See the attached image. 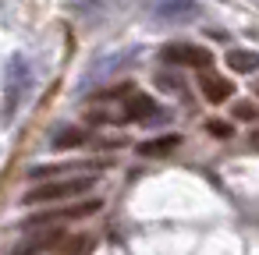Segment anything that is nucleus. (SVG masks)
Listing matches in <instances>:
<instances>
[{"instance_id": "nucleus-5", "label": "nucleus", "mask_w": 259, "mask_h": 255, "mask_svg": "<svg viewBox=\"0 0 259 255\" xmlns=\"http://www.w3.org/2000/svg\"><path fill=\"white\" fill-rule=\"evenodd\" d=\"M153 18L156 22H195L202 18V8L195 0H160L153 8Z\"/></svg>"}, {"instance_id": "nucleus-9", "label": "nucleus", "mask_w": 259, "mask_h": 255, "mask_svg": "<svg viewBox=\"0 0 259 255\" xmlns=\"http://www.w3.org/2000/svg\"><path fill=\"white\" fill-rule=\"evenodd\" d=\"M199 85H202V96H206L209 103H224V99L234 96V85H231L224 75H213V71H206Z\"/></svg>"}, {"instance_id": "nucleus-4", "label": "nucleus", "mask_w": 259, "mask_h": 255, "mask_svg": "<svg viewBox=\"0 0 259 255\" xmlns=\"http://www.w3.org/2000/svg\"><path fill=\"white\" fill-rule=\"evenodd\" d=\"M163 61L167 64H185V68H209L213 54L206 46H195V43H167L163 46Z\"/></svg>"}, {"instance_id": "nucleus-17", "label": "nucleus", "mask_w": 259, "mask_h": 255, "mask_svg": "<svg viewBox=\"0 0 259 255\" xmlns=\"http://www.w3.org/2000/svg\"><path fill=\"white\" fill-rule=\"evenodd\" d=\"M255 96H259V85H255Z\"/></svg>"}, {"instance_id": "nucleus-16", "label": "nucleus", "mask_w": 259, "mask_h": 255, "mask_svg": "<svg viewBox=\"0 0 259 255\" xmlns=\"http://www.w3.org/2000/svg\"><path fill=\"white\" fill-rule=\"evenodd\" d=\"M252 142H259V128H255V131H252Z\"/></svg>"}, {"instance_id": "nucleus-8", "label": "nucleus", "mask_w": 259, "mask_h": 255, "mask_svg": "<svg viewBox=\"0 0 259 255\" xmlns=\"http://www.w3.org/2000/svg\"><path fill=\"white\" fill-rule=\"evenodd\" d=\"M64 237H68L64 230H43V234H36V237H29V241L15 244V248H11V255H39V251H50V248H57Z\"/></svg>"}, {"instance_id": "nucleus-6", "label": "nucleus", "mask_w": 259, "mask_h": 255, "mask_svg": "<svg viewBox=\"0 0 259 255\" xmlns=\"http://www.w3.org/2000/svg\"><path fill=\"white\" fill-rule=\"evenodd\" d=\"M93 213H100V198H89V202H75V206H64V209L39 213V216H32L25 227H39V223H54V220H82V216H93Z\"/></svg>"}, {"instance_id": "nucleus-15", "label": "nucleus", "mask_w": 259, "mask_h": 255, "mask_svg": "<svg viewBox=\"0 0 259 255\" xmlns=\"http://www.w3.org/2000/svg\"><path fill=\"white\" fill-rule=\"evenodd\" d=\"M209 131H213L217 138H227V135H231V124H220V121H209Z\"/></svg>"}, {"instance_id": "nucleus-1", "label": "nucleus", "mask_w": 259, "mask_h": 255, "mask_svg": "<svg viewBox=\"0 0 259 255\" xmlns=\"http://www.w3.org/2000/svg\"><path fill=\"white\" fill-rule=\"evenodd\" d=\"M93 188V177H50L36 188H29L22 195L25 206H43V202H68V198H78Z\"/></svg>"}, {"instance_id": "nucleus-12", "label": "nucleus", "mask_w": 259, "mask_h": 255, "mask_svg": "<svg viewBox=\"0 0 259 255\" xmlns=\"http://www.w3.org/2000/svg\"><path fill=\"white\" fill-rule=\"evenodd\" d=\"M78 142H85V131H82V128H61V131L50 138L54 149H71V145H78Z\"/></svg>"}, {"instance_id": "nucleus-14", "label": "nucleus", "mask_w": 259, "mask_h": 255, "mask_svg": "<svg viewBox=\"0 0 259 255\" xmlns=\"http://www.w3.org/2000/svg\"><path fill=\"white\" fill-rule=\"evenodd\" d=\"M156 85H160L163 92H167V89H170V92H178V89H181V82H178L174 75H156Z\"/></svg>"}, {"instance_id": "nucleus-7", "label": "nucleus", "mask_w": 259, "mask_h": 255, "mask_svg": "<svg viewBox=\"0 0 259 255\" xmlns=\"http://www.w3.org/2000/svg\"><path fill=\"white\" fill-rule=\"evenodd\" d=\"M156 117H160V107H156V99H153V96H146V92L132 96V99H128V107H124V121L153 124Z\"/></svg>"}, {"instance_id": "nucleus-13", "label": "nucleus", "mask_w": 259, "mask_h": 255, "mask_svg": "<svg viewBox=\"0 0 259 255\" xmlns=\"http://www.w3.org/2000/svg\"><path fill=\"white\" fill-rule=\"evenodd\" d=\"M234 117H238V121H259V107H255L252 99H238V103H234Z\"/></svg>"}, {"instance_id": "nucleus-3", "label": "nucleus", "mask_w": 259, "mask_h": 255, "mask_svg": "<svg viewBox=\"0 0 259 255\" xmlns=\"http://www.w3.org/2000/svg\"><path fill=\"white\" fill-rule=\"evenodd\" d=\"M132 64V50H114V54H103V57H96L93 64H89V71L82 75V89H93V85H100L103 78H110V75H117L121 68H128Z\"/></svg>"}, {"instance_id": "nucleus-11", "label": "nucleus", "mask_w": 259, "mask_h": 255, "mask_svg": "<svg viewBox=\"0 0 259 255\" xmlns=\"http://www.w3.org/2000/svg\"><path fill=\"white\" fill-rule=\"evenodd\" d=\"M227 68L238 75H255L259 71V54L255 50H231L227 54Z\"/></svg>"}, {"instance_id": "nucleus-10", "label": "nucleus", "mask_w": 259, "mask_h": 255, "mask_svg": "<svg viewBox=\"0 0 259 255\" xmlns=\"http://www.w3.org/2000/svg\"><path fill=\"white\" fill-rule=\"evenodd\" d=\"M181 145V135H156V138H149V142H139V156H146V160H156V156H167V152H174Z\"/></svg>"}, {"instance_id": "nucleus-2", "label": "nucleus", "mask_w": 259, "mask_h": 255, "mask_svg": "<svg viewBox=\"0 0 259 255\" xmlns=\"http://www.w3.org/2000/svg\"><path fill=\"white\" fill-rule=\"evenodd\" d=\"M29 92V64L25 57H11L8 61V78H4V103H0V124H11L22 99Z\"/></svg>"}]
</instances>
